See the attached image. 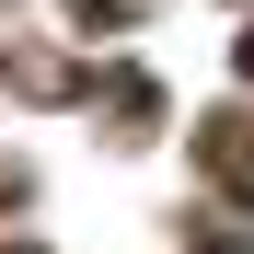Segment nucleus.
<instances>
[{
	"instance_id": "f257e3e1",
	"label": "nucleus",
	"mask_w": 254,
	"mask_h": 254,
	"mask_svg": "<svg viewBox=\"0 0 254 254\" xmlns=\"http://www.w3.org/2000/svg\"><path fill=\"white\" fill-rule=\"evenodd\" d=\"M243 69H254V47H243Z\"/></svg>"
}]
</instances>
